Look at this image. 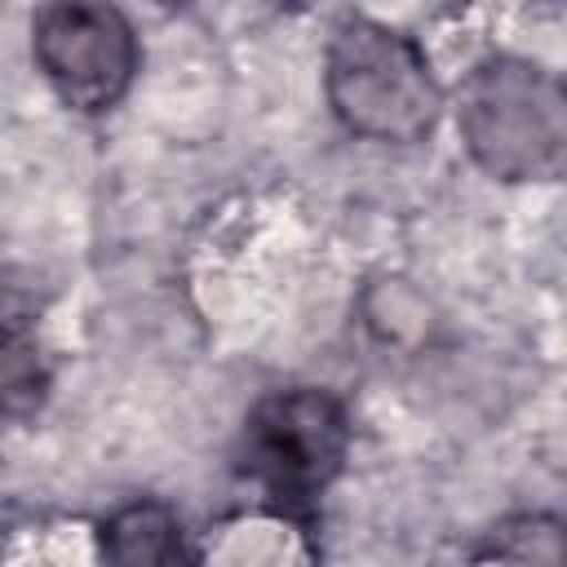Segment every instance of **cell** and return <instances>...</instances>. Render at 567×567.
<instances>
[{"label":"cell","instance_id":"cell-6","mask_svg":"<svg viewBox=\"0 0 567 567\" xmlns=\"http://www.w3.org/2000/svg\"><path fill=\"white\" fill-rule=\"evenodd\" d=\"M49 394V363L35 323L13 301H0V421L31 416Z\"/></svg>","mask_w":567,"mask_h":567},{"label":"cell","instance_id":"cell-3","mask_svg":"<svg viewBox=\"0 0 567 567\" xmlns=\"http://www.w3.org/2000/svg\"><path fill=\"white\" fill-rule=\"evenodd\" d=\"M350 425L346 408L315 385L275 390L266 394L239 439V465L261 487L266 501H275L288 514H306L323 501L332 478L346 465Z\"/></svg>","mask_w":567,"mask_h":567},{"label":"cell","instance_id":"cell-2","mask_svg":"<svg viewBox=\"0 0 567 567\" xmlns=\"http://www.w3.org/2000/svg\"><path fill=\"white\" fill-rule=\"evenodd\" d=\"M323 93L341 128L390 146L425 142L443 115V89L425 49L377 18H346L332 31Z\"/></svg>","mask_w":567,"mask_h":567},{"label":"cell","instance_id":"cell-4","mask_svg":"<svg viewBox=\"0 0 567 567\" xmlns=\"http://www.w3.org/2000/svg\"><path fill=\"white\" fill-rule=\"evenodd\" d=\"M31 58L71 111L97 115L128 93L137 75V35L111 4H53L31 22Z\"/></svg>","mask_w":567,"mask_h":567},{"label":"cell","instance_id":"cell-1","mask_svg":"<svg viewBox=\"0 0 567 567\" xmlns=\"http://www.w3.org/2000/svg\"><path fill=\"white\" fill-rule=\"evenodd\" d=\"M456 133L496 182H558L567 164V97L540 62L496 53L461 80Z\"/></svg>","mask_w":567,"mask_h":567},{"label":"cell","instance_id":"cell-5","mask_svg":"<svg viewBox=\"0 0 567 567\" xmlns=\"http://www.w3.org/2000/svg\"><path fill=\"white\" fill-rule=\"evenodd\" d=\"M97 567H195V549L164 501H133L102 523Z\"/></svg>","mask_w":567,"mask_h":567}]
</instances>
